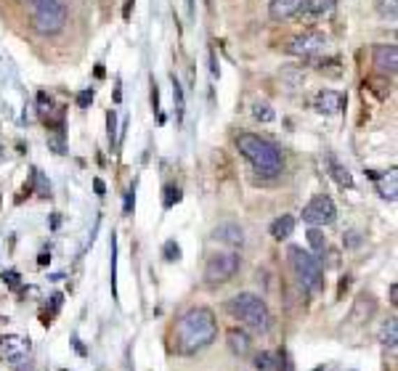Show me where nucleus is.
Instances as JSON below:
<instances>
[{"instance_id":"nucleus-1","label":"nucleus","mask_w":398,"mask_h":371,"mask_svg":"<svg viewBox=\"0 0 398 371\" xmlns=\"http://www.w3.org/2000/svg\"><path fill=\"white\" fill-rule=\"evenodd\" d=\"M215 334H218V324H215V316L210 310L207 308H191L178 321V329H175L178 342L175 344L181 353H197L215 340Z\"/></svg>"},{"instance_id":"nucleus-2","label":"nucleus","mask_w":398,"mask_h":371,"mask_svg":"<svg viewBox=\"0 0 398 371\" xmlns=\"http://www.w3.org/2000/svg\"><path fill=\"white\" fill-rule=\"evenodd\" d=\"M237 149L242 151V157L250 159L252 167L265 175V178H274L284 170V159L281 151L271 141H265L255 132H239L237 135Z\"/></svg>"},{"instance_id":"nucleus-3","label":"nucleus","mask_w":398,"mask_h":371,"mask_svg":"<svg viewBox=\"0 0 398 371\" xmlns=\"http://www.w3.org/2000/svg\"><path fill=\"white\" fill-rule=\"evenodd\" d=\"M228 310H231V316L239 318L242 324H247V326L255 329V331H268V326H271L268 305H265L258 294L242 292V294H237V297H231Z\"/></svg>"},{"instance_id":"nucleus-4","label":"nucleus","mask_w":398,"mask_h":371,"mask_svg":"<svg viewBox=\"0 0 398 371\" xmlns=\"http://www.w3.org/2000/svg\"><path fill=\"white\" fill-rule=\"evenodd\" d=\"M32 26L40 35H59L66 24L64 0H32Z\"/></svg>"},{"instance_id":"nucleus-5","label":"nucleus","mask_w":398,"mask_h":371,"mask_svg":"<svg viewBox=\"0 0 398 371\" xmlns=\"http://www.w3.org/2000/svg\"><path fill=\"white\" fill-rule=\"evenodd\" d=\"M290 263H292V271H295L297 281L303 284L305 289L321 292V287H324V273H321V265H318V260L314 255H308V252L300 250V247H292Z\"/></svg>"},{"instance_id":"nucleus-6","label":"nucleus","mask_w":398,"mask_h":371,"mask_svg":"<svg viewBox=\"0 0 398 371\" xmlns=\"http://www.w3.org/2000/svg\"><path fill=\"white\" fill-rule=\"evenodd\" d=\"M239 265H242L239 263V255H234V252L212 255L207 268H205V278H207V284H226V281H231L237 276Z\"/></svg>"},{"instance_id":"nucleus-7","label":"nucleus","mask_w":398,"mask_h":371,"mask_svg":"<svg viewBox=\"0 0 398 371\" xmlns=\"http://www.w3.org/2000/svg\"><path fill=\"white\" fill-rule=\"evenodd\" d=\"M334 218H337L334 202H332L330 197H324V194L314 197L303 207V220L311 225H330V223H334Z\"/></svg>"},{"instance_id":"nucleus-8","label":"nucleus","mask_w":398,"mask_h":371,"mask_svg":"<svg viewBox=\"0 0 398 371\" xmlns=\"http://www.w3.org/2000/svg\"><path fill=\"white\" fill-rule=\"evenodd\" d=\"M327 45H330V40L327 35H321V32H303V35H297V38L290 40V45H287V51L292 56H318V53L327 51Z\"/></svg>"},{"instance_id":"nucleus-9","label":"nucleus","mask_w":398,"mask_h":371,"mask_svg":"<svg viewBox=\"0 0 398 371\" xmlns=\"http://www.w3.org/2000/svg\"><path fill=\"white\" fill-rule=\"evenodd\" d=\"M371 59H374V66H377V72H380V75H396V69H398L396 43H383V45H374Z\"/></svg>"},{"instance_id":"nucleus-10","label":"nucleus","mask_w":398,"mask_h":371,"mask_svg":"<svg viewBox=\"0 0 398 371\" xmlns=\"http://www.w3.org/2000/svg\"><path fill=\"white\" fill-rule=\"evenodd\" d=\"M345 106V96L337 91H321L316 96V101H314V109L321 112V114H337V112H343Z\"/></svg>"},{"instance_id":"nucleus-11","label":"nucleus","mask_w":398,"mask_h":371,"mask_svg":"<svg viewBox=\"0 0 398 371\" xmlns=\"http://www.w3.org/2000/svg\"><path fill=\"white\" fill-rule=\"evenodd\" d=\"M212 238H215V241H221V244H228V247H242V241H244V231H242L237 223H221V225H215Z\"/></svg>"},{"instance_id":"nucleus-12","label":"nucleus","mask_w":398,"mask_h":371,"mask_svg":"<svg viewBox=\"0 0 398 371\" xmlns=\"http://www.w3.org/2000/svg\"><path fill=\"white\" fill-rule=\"evenodd\" d=\"M29 353V342L22 340V337H3L0 340V358H11V361H19Z\"/></svg>"},{"instance_id":"nucleus-13","label":"nucleus","mask_w":398,"mask_h":371,"mask_svg":"<svg viewBox=\"0 0 398 371\" xmlns=\"http://www.w3.org/2000/svg\"><path fill=\"white\" fill-rule=\"evenodd\" d=\"M300 6H303V0H271V8H268V13H271V19H290V16H295V13L300 11Z\"/></svg>"},{"instance_id":"nucleus-14","label":"nucleus","mask_w":398,"mask_h":371,"mask_svg":"<svg viewBox=\"0 0 398 371\" xmlns=\"http://www.w3.org/2000/svg\"><path fill=\"white\" fill-rule=\"evenodd\" d=\"M334 3H337V0H303L300 11H303L305 16L318 19V16H330V13L334 11Z\"/></svg>"},{"instance_id":"nucleus-15","label":"nucleus","mask_w":398,"mask_h":371,"mask_svg":"<svg viewBox=\"0 0 398 371\" xmlns=\"http://www.w3.org/2000/svg\"><path fill=\"white\" fill-rule=\"evenodd\" d=\"M228 347H231V353H237V356H247V353H250V337H247V331H242V329L228 331Z\"/></svg>"},{"instance_id":"nucleus-16","label":"nucleus","mask_w":398,"mask_h":371,"mask_svg":"<svg viewBox=\"0 0 398 371\" xmlns=\"http://www.w3.org/2000/svg\"><path fill=\"white\" fill-rule=\"evenodd\" d=\"M292 231H295V218H292V215H281V218H277V220L271 223V236L277 238V241L290 238Z\"/></svg>"},{"instance_id":"nucleus-17","label":"nucleus","mask_w":398,"mask_h":371,"mask_svg":"<svg viewBox=\"0 0 398 371\" xmlns=\"http://www.w3.org/2000/svg\"><path fill=\"white\" fill-rule=\"evenodd\" d=\"M330 170H332V178H334L340 186H348V188L353 186V175H351L348 167H343L337 159H330Z\"/></svg>"},{"instance_id":"nucleus-18","label":"nucleus","mask_w":398,"mask_h":371,"mask_svg":"<svg viewBox=\"0 0 398 371\" xmlns=\"http://www.w3.org/2000/svg\"><path fill=\"white\" fill-rule=\"evenodd\" d=\"M374 181H380V191H383L385 199H390V202H396V170L388 172V178H377V175H371Z\"/></svg>"},{"instance_id":"nucleus-19","label":"nucleus","mask_w":398,"mask_h":371,"mask_svg":"<svg viewBox=\"0 0 398 371\" xmlns=\"http://www.w3.org/2000/svg\"><path fill=\"white\" fill-rule=\"evenodd\" d=\"M172 104H175V117L181 122L186 112V101H184V88H181V82H178L175 75H172Z\"/></svg>"},{"instance_id":"nucleus-20","label":"nucleus","mask_w":398,"mask_h":371,"mask_svg":"<svg viewBox=\"0 0 398 371\" xmlns=\"http://www.w3.org/2000/svg\"><path fill=\"white\" fill-rule=\"evenodd\" d=\"M252 117L258 119V122H271L277 114H274V109L265 104V101H255V106H252Z\"/></svg>"},{"instance_id":"nucleus-21","label":"nucleus","mask_w":398,"mask_h":371,"mask_svg":"<svg viewBox=\"0 0 398 371\" xmlns=\"http://www.w3.org/2000/svg\"><path fill=\"white\" fill-rule=\"evenodd\" d=\"M255 369L258 371H279L277 356H271V353H258V356H255Z\"/></svg>"},{"instance_id":"nucleus-22","label":"nucleus","mask_w":398,"mask_h":371,"mask_svg":"<svg viewBox=\"0 0 398 371\" xmlns=\"http://www.w3.org/2000/svg\"><path fill=\"white\" fill-rule=\"evenodd\" d=\"M308 244L314 247V252H316V255H321V252H324V247H327V238H324V234L318 231L316 225L308 231Z\"/></svg>"},{"instance_id":"nucleus-23","label":"nucleus","mask_w":398,"mask_h":371,"mask_svg":"<svg viewBox=\"0 0 398 371\" xmlns=\"http://www.w3.org/2000/svg\"><path fill=\"white\" fill-rule=\"evenodd\" d=\"M377 11H380V16L383 19H388V22H396V0H377Z\"/></svg>"},{"instance_id":"nucleus-24","label":"nucleus","mask_w":398,"mask_h":371,"mask_svg":"<svg viewBox=\"0 0 398 371\" xmlns=\"http://www.w3.org/2000/svg\"><path fill=\"white\" fill-rule=\"evenodd\" d=\"M396 329H398L396 318H390V321L383 326V337H380V340H383V344H388V347H396Z\"/></svg>"},{"instance_id":"nucleus-25","label":"nucleus","mask_w":398,"mask_h":371,"mask_svg":"<svg viewBox=\"0 0 398 371\" xmlns=\"http://www.w3.org/2000/svg\"><path fill=\"white\" fill-rule=\"evenodd\" d=\"M181 202V188L178 186H165V210H170L172 204H178Z\"/></svg>"},{"instance_id":"nucleus-26","label":"nucleus","mask_w":398,"mask_h":371,"mask_svg":"<svg viewBox=\"0 0 398 371\" xmlns=\"http://www.w3.org/2000/svg\"><path fill=\"white\" fill-rule=\"evenodd\" d=\"M162 257H165L168 263H175V260H181V247H178L175 241H165V247H162Z\"/></svg>"},{"instance_id":"nucleus-27","label":"nucleus","mask_w":398,"mask_h":371,"mask_svg":"<svg viewBox=\"0 0 398 371\" xmlns=\"http://www.w3.org/2000/svg\"><path fill=\"white\" fill-rule=\"evenodd\" d=\"M112 292L117 294V238L112 234Z\"/></svg>"},{"instance_id":"nucleus-28","label":"nucleus","mask_w":398,"mask_h":371,"mask_svg":"<svg viewBox=\"0 0 398 371\" xmlns=\"http://www.w3.org/2000/svg\"><path fill=\"white\" fill-rule=\"evenodd\" d=\"M32 178H35V183H38V197H48L51 194V186L45 183V178H43V172L35 170L32 172Z\"/></svg>"},{"instance_id":"nucleus-29","label":"nucleus","mask_w":398,"mask_h":371,"mask_svg":"<svg viewBox=\"0 0 398 371\" xmlns=\"http://www.w3.org/2000/svg\"><path fill=\"white\" fill-rule=\"evenodd\" d=\"M106 122H109V144H115L117 141V114H115V109L106 114Z\"/></svg>"},{"instance_id":"nucleus-30","label":"nucleus","mask_w":398,"mask_h":371,"mask_svg":"<svg viewBox=\"0 0 398 371\" xmlns=\"http://www.w3.org/2000/svg\"><path fill=\"white\" fill-rule=\"evenodd\" d=\"M48 144H51L53 149H56V154H64V151H66L64 138H61V130H59V132H51V135H48Z\"/></svg>"},{"instance_id":"nucleus-31","label":"nucleus","mask_w":398,"mask_h":371,"mask_svg":"<svg viewBox=\"0 0 398 371\" xmlns=\"http://www.w3.org/2000/svg\"><path fill=\"white\" fill-rule=\"evenodd\" d=\"M91 101H93V91H91V88H88V91H82L78 96V106H80V109H85V106L91 104Z\"/></svg>"},{"instance_id":"nucleus-32","label":"nucleus","mask_w":398,"mask_h":371,"mask_svg":"<svg viewBox=\"0 0 398 371\" xmlns=\"http://www.w3.org/2000/svg\"><path fill=\"white\" fill-rule=\"evenodd\" d=\"M133 202H135V188H128V194H125V212L131 215L133 210Z\"/></svg>"},{"instance_id":"nucleus-33","label":"nucleus","mask_w":398,"mask_h":371,"mask_svg":"<svg viewBox=\"0 0 398 371\" xmlns=\"http://www.w3.org/2000/svg\"><path fill=\"white\" fill-rule=\"evenodd\" d=\"M152 106H154V112H159V88H157V82H152Z\"/></svg>"},{"instance_id":"nucleus-34","label":"nucleus","mask_w":398,"mask_h":371,"mask_svg":"<svg viewBox=\"0 0 398 371\" xmlns=\"http://www.w3.org/2000/svg\"><path fill=\"white\" fill-rule=\"evenodd\" d=\"M93 188H96V194H98V197H104V191H106L104 181H98V178H96V181H93Z\"/></svg>"},{"instance_id":"nucleus-35","label":"nucleus","mask_w":398,"mask_h":371,"mask_svg":"<svg viewBox=\"0 0 398 371\" xmlns=\"http://www.w3.org/2000/svg\"><path fill=\"white\" fill-rule=\"evenodd\" d=\"M72 342H75V350H78L80 356H85V347H82V344H80V340H78V337H75V340H72Z\"/></svg>"},{"instance_id":"nucleus-36","label":"nucleus","mask_w":398,"mask_h":371,"mask_svg":"<svg viewBox=\"0 0 398 371\" xmlns=\"http://www.w3.org/2000/svg\"><path fill=\"white\" fill-rule=\"evenodd\" d=\"M396 294H398V289H396V284H393V287H390V303L396 305Z\"/></svg>"},{"instance_id":"nucleus-37","label":"nucleus","mask_w":398,"mask_h":371,"mask_svg":"<svg viewBox=\"0 0 398 371\" xmlns=\"http://www.w3.org/2000/svg\"><path fill=\"white\" fill-rule=\"evenodd\" d=\"M186 8H189V13L194 16V0H186Z\"/></svg>"},{"instance_id":"nucleus-38","label":"nucleus","mask_w":398,"mask_h":371,"mask_svg":"<svg viewBox=\"0 0 398 371\" xmlns=\"http://www.w3.org/2000/svg\"><path fill=\"white\" fill-rule=\"evenodd\" d=\"M22 3H32V0H22Z\"/></svg>"}]
</instances>
